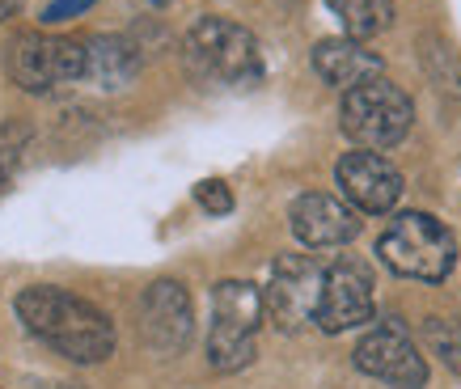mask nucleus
Listing matches in <instances>:
<instances>
[{
    "label": "nucleus",
    "instance_id": "f257e3e1",
    "mask_svg": "<svg viewBox=\"0 0 461 389\" xmlns=\"http://www.w3.org/2000/svg\"><path fill=\"white\" fill-rule=\"evenodd\" d=\"M17 318L26 321L30 334H39L47 348L72 364H102L114 351L111 318L89 301L64 288H51V284H34V288L17 292Z\"/></svg>",
    "mask_w": 461,
    "mask_h": 389
},
{
    "label": "nucleus",
    "instance_id": "f03ea898",
    "mask_svg": "<svg viewBox=\"0 0 461 389\" xmlns=\"http://www.w3.org/2000/svg\"><path fill=\"white\" fill-rule=\"evenodd\" d=\"M182 56H186V64H191L199 81L229 85V89L254 85L263 77L258 39L246 26L229 22V17H199L182 39Z\"/></svg>",
    "mask_w": 461,
    "mask_h": 389
},
{
    "label": "nucleus",
    "instance_id": "7ed1b4c3",
    "mask_svg": "<svg viewBox=\"0 0 461 389\" xmlns=\"http://www.w3.org/2000/svg\"><path fill=\"white\" fill-rule=\"evenodd\" d=\"M377 258L390 267L393 276L440 284L457 263V241L428 212H402L377 237Z\"/></svg>",
    "mask_w": 461,
    "mask_h": 389
},
{
    "label": "nucleus",
    "instance_id": "20e7f679",
    "mask_svg": "<svg viewBox=\"0 0 461 389\" xmlns=\"http://www.w3.org/2000/svg\"><path fill=\"white\" fill-rule=\"evenodd\" d=\"M411 123H415L411 97L393 81H385V77H373V81L356 85L339 102V127H343V136L356 149H373V153L393 149L398 140H406Z\"/></svg>",
    "mask_w": 461,
    "mask_h": 389
},
{
    "label": "nucleus",
    "instance_id": "39448f33",
    "mask_svg": "<svg viewBox=\"0 0 461 389\" xmlns=\"http://www.w3.org/2000/svg\"><path fill=\"white\" fill-rule=\"evenodd\" d=\"M263 313V292L246 279H221L212 288L208 364L216 373H238L254 360V330H258Z\"/></svg>",
    "mask_w": 461,
    "mask_h": 389
},
{
    "label": "nucleus",
    "instance_id": "423d86ee",
    "mask_svg": "<svg viewBox=\"0 0 461 389\" xmlns=\"http://www.w3.org/2000/svg\"><path fill=\"white\" fill-rule=\"evenodd\" d=\"M5 72L26 94H51L59 85H85V39L59 34H17L5 51Z\"/></svg>",
    "mask_w": 461,
    "mask_h": 389
},
{
    "label": "nucleus",
    "instance_id": "0eeeda50",
    "mask_svg": "<svg viewBox=\"0 0 461 389\" xmlns=\"http://www.w3.org/2000/svg\"><path fill=\"white\" fill-rule=\"evenodd\" d=\"M321 288H326V271L309 254H284V258H276L271 279H267V292H263L271 326L284 334H296V330H305L309 321H318Z\"/></svg>",
    "mask_w": 461,
    "mask_h": 389
},
{
    "label": "nucleus",
    "instance_id": "6e6552de",
    "mask_svg": "<svg viewBox=\"0 0 461 389\" xmlns=\"http://www.w3.org/2000/svg\"><path fill=\"white\" fill-rule=\"evenodd\" d=\"M373 271L364 258L343 254L339 263L326 267V288H321V305H318V330L326 334H343L356 330L373 318Z\"/></svg>",
    "mask_w": 461,
    "mask_h": 389
},
{
    "label": "nucleus",
    "instance_id": "1a4fd4ad",
    "mask_svg": "<svg viewBox=\"0 0 461 389\" xmlns=\"http://www.w3.org/2000/svg\"><path fill=\"white\" fill-rule=\"evenodd\" d=\"M351 360L360 368L364 376H373V381H385L393 389H423L428 385V360L420 356V348L406 339L402 326H377V330H368L356 343L351 351Z\"/></svg>",
    "mask_w": 461,
    "mask_h": 389
},
{
    "label": "nucleus",
    "instance_id": "9d476101",
    "mask_svg": "<svg viewBox=\"0 0 461 389\" xmlns=\"http://www.w3.org/2000/svg\"><path fill=\"white\" fill-rule=\"evenodd\" d=\"M335 182L351 208L368 212V216H385L402 199V174H398V166H393L390 157L373 153V149H356V153L339 157Z\"/></svg>",
    "mask_w": 461,
    "mask_h": 389
},
{
    "label": "nucleus",
    "instance_id": "9b49d317",
    "mask_svg": "<svg viewBox=\"0 0 461 389\" xmlns=\"http://www.w3.org/2000/svg\"><path fill=\"white\" fill-rule=\"evenodd\" d=\"M191 292L182 288L178 279H157L153 288L140 296V330L149 339V348L161 356H174L191 343Z\"/></svg>",
    "mask_w": 461,
    "mask_h": 389
},
{
    "label": "nucleus",
    "instance_id": "f8f14e48",
    "mask_svg": "<svg viewBox=\"0 0 461 389\" xmlns=\"http://www.w3.org/2000/svg\"><path fill=\"white\" fill-rule=\"evenodd\" d=\"M288 221H293V233L301 246L309 250H326V246H348L351 237L360 233V221H356V208L335 199L326 191H305L293 199L288 208Z\"/></svg>",
    "mask_w": 461,
    "mask_h": 389
},
{
    "label": "nucleus",
    "instance_id": "ddd939ff",
    "mask_svg": "<svg viewBox=\"0 0 461 389\" xmlns=\"http://www.w3.org/2000/svg\"><path fill=\"white\" fill-rule=\"evenodd\" d=\"M309 64H313V72L330 89H343V94L364 81H373V77H381V68H385L377 51H368L360 39H348V34L343 39H321L313 47Z\"/></svg>",
    "mask_w": 461,
    "mask_h": 389
},
{
    "label": "nucleus",
    "instance_id": "4468645a",
    "mask_svg": "<svg viewBox=\"0 0 461 389\" xmlns=\"http://www.w3.org/2000/svg\"><path fill=\"white\" fill-rule=\"evenodd\" d=\"M140 72V51L119 34L85 39V85L94 89H123Z\"/></svg>",
    "mask_w": 461,
    "mask_h": 389
},
{
    "label": "nucleus",
    "instance_id": "2eb2a0df",
    "mask_svg": "<svg viewBox=\"0 0 461 389\" xmlns=\"http://www.w3.org/2000/svg\"><path fill=\"white\" fill-rule=\"evenodd\" d=\"M326 9L339 17V26L348 30V39H377L393 26L390 0H326Z\"/></svg>",
    "mask_w": 461,
    "mask_h": 389
},
{
    "label": "nucleus",
    "instance_id": "dca6fc26",
    "mask_svg": "<svg viewBox=\"0 0 461 389\" xmlns=\"http://www.w3.org/2000/svg\"><path fill=\"white\" fill-rule=\"evenodd\" d=\"M423 343L432 356H440L448 373L461 376V321L453 318H428L423 321Z\"/></svg>",
    "mask_w": 461,
    "mask_h": 389
},
{
    "label": "nucleus",
    "instance_id": "f3484780",
    "mask_svg": "<svg viewBox=\"0 0 461 389\" xmlns=\"http://www.w3.org/2000/svg\"><path fill=\"white\" fill-rule=\"evenodd\" d=\"M195 204L208 212V216H229V212H233V191H229L221 178H203L195 186Z\"/></svg>",
    "mask_w": 461,
    "mask_h": 389
},
{
    "label": "nucleus",
    "instance_id": "a211bd4d",
    "mask_svg": "<svg viewBox=\"0 0 461 389\" xmlns=\"http://www.w3.org/2000/svg\"><path fill=\"white\" fill-rule=\"evenodd\" d=\"M94 5H98V0H51L42 22H47V26H59V22H68V17H81L85 9H94Z\"/></svg>",
    "mask_w": 461,
    "mask_h": 389
},
{
    "label": "nucleus",
    "instance_id": "6ab92c4d",
    "mask_svg": "<svg viewBox=\"0 0 461 389\" xmlns=\"http://www.w3.org/2000/svg\"><path fill=\"white\" fill-rule=\"evenodd\" d=\"M14 166H17V157L9 153V149H0V191H5L9 178H14Z\"/></svg>",
    "mask_w": 461,
    "mask_h": 389
},
{
    "label": "nucleus",
    "instance_id": "aec40b11",
    "mask_svg": "<svg viewBox=\"0 0 461 389\" xmlns=\"http://www.w3.org/2000/svg\"><path fill=\"white\" fill-rule=\"evenodd\" d=\"M17 14V0H0V22H9Z\"/></svg>",
    "mask_w": 461,
    "mask_h": 389
}]
</instances>
